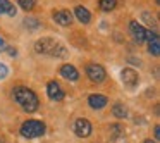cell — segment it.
<instances>
[{
	"label": "cell",
	"instance_id": "cell-1",
	"mask_svg": "<svg viewBox=\"0 0 160 143\" xmlns=\"http://www.w3.org/2000/svg\"><path fill=\"white\" fill-rule=\"evenodd\" d=\"M12 95H14V100L18 102V104L21 105V109L26 112H35L40 105L36 93L33 90H29V88H26V86L14 88V93Z\"/></svg>",
	"mask_w": 160,
	"mask_h": 143
},
{
	"label": "cell",
	"instance_id": "cell-2",
	"mask_svg": "<svg viewBox=\"0 0 160 143\" xmlns=\"http://www.w3.org/2000/svg\"><path fill=\"white\" fill-rule=\"evenodd\" d=\"M35 50L43 55L50 57H64L66 55V49L60 42H55L53 38H42L35 43Z\"/></svg>",
	"mask_w": 160,
	"mask_h": 143
},
{
	"label": "cell",
	"instance_id": "cell-3",
	"mask_svg": "<svg viewBox=\"0 0 160 143\" xmlns=\"http://www.w3.org/2000/svg\"><path fill=\"white\" fill-rule=\"evenodd\" d=\"M43 133H45V124L42 121L29 119V121L22 122V126H21V135L24 138H38Z\"/></svg>",
	"mask_w": 160,
	"mask_h": 143
},
{
	"label": "cell",
	"instance_id": "cell-4",
	"mask_svg": "<svg viewBox=\"0 0 160 143\" xmlns=\"http://www.w3.org/2000/svg\"><path fill=\"white\" fill-rule=\"evenodd\" d=\"M86 74L93 83H102V81L107 78V73H105V69L100 66V64H88Z\"/></svg>",
	"mask_w": 160,
	"mask_h": 143
},
{
	"label": "cell",
	"instance_id": "cell-5",
	"mask_svg": "<svg viewBox=\"0 0 160 143\" xmlns=\"http://www.w3.org/2000/svg\"><path fill=\"white\" fill-rule=\"evenodd\" d=\"M145 40H148V52L152 55L158 57L160 55V40L158 35L155 31H146L145 33Z\"/></svg>",
	"mask_w": 160,
	"mask_h": 143
},
{
	"label": "cell",
	"instance_id": "cell-6",
	"mask_svg": "<svg viewBox=\"0 0 160 143\" xmlns=\"http://www.w3.org/2000/svg\"><path fill=\"white\" fill-rule=\"evenodd\" d=\"M121 79H122V83H124L128 88H134L136 84L139 83L138 73H136L134 69H131V67H126V69H122V73H121Z\"/></svg>",
	"mask_w": 160,
	"mask_h": 143
},
{
	"label": "cell",
	"instance_id": "cell-7",
	"mask_svg": "<svg viewBox=\"0 0 160 143\" xmlns=\"http://www.w3.org/2000/svg\"><path fill=\"white\" fill-rule=\"evenodd\" d=\"M91 122L88 121V119H78L76 122H74V131H76V135L79 136V138H86V136L91 135Z\"/></svg>",
	"mask_w": 160,
	"mask_h": 143
},
{
	"label": "cell",
	"instance_id": "cell-8",
	"mask_svg": "<svg viewBox=\"0 0 160 143\" xmlns=\"http://www.w3.org/2000/svg\"><path fill=\"white\" fill-rule=\"evenodd\" d=\"M47 93H48V97L52 98V100L59 102L64 98V91L62 88L59 86V83H55V81H50L48 84H47Z\"/></svg>",
	"mask_w": 160,
	"mask_h": 143
},
{
	"label": "cell",
	"instance_id": "cell-9",
	"mask_svg": "<svg viewBox=\"0 0 160 143\" xmlns=\"http://www.w3.org/2000/svg\"><path fill=\"white\" fill-rule=\"evenodd\" d=\"M129 31H131L132 38H134L138 43H143V42H145V33H146V29L143 28L139 23L132 21L131 24H129Z\"/></svg>",
	"mask_w": 160,
	"mask_h": 143
},
{
	"label": "cell",
	"instance_id": "cell-10",
	"mask_svg": "<svg viewBox=\"0 0 160 143\" xmlns=\"http://www.w3.org/2000/svg\"><path fill=\"white\" fill-rule=\"evenodd\" d=\"M107 102H108V98L105 97V95H100V93H93V95H90L88 97V104H90V107L91 109H103L105 105H107Z\"/></svg>",
	"mask_w": 160,
	"mask_h": 143
},
{
	"label": "cell",
	"instance_id": "cell-11",
	"mask_svg": "<svg viewBox=\"0 0 160 143\" xmlns=\"http://www.w3.org/2000/svg\"><path fill=\"white\" fill-rule=\"evenodd\" d=\"M53 19H55V23H59L60 26H69L71 23H72V14H71L67 9H64V11H55L53 12Z\"/></svg>",
	"mask_w": 160,
	"mask_h": 143
},
{
	"label": "cell",
	"instance_id": "cell-12",
	"mask_svg": "<svg viewBox=\"0 0 160 143\" xmlns=\"http://www.w3.org/2000/svg\"><path fill=\"white\" fill-rule=\"evenodd\" d=\"M60 76L66 78V79H69V81H76L78 78H79V73H78V69L74 66L64 64V66L60 67Z\"/></svg>",
	"mask_w": 160,
	"mask_h": 143
},
{
	"label": "cell",
	"instance_id": "cell-13",
	"mask_svg": "<svg viewBox=\"0 0 160 143\" xmlns=\"http://www.w3.org/2000/svg\"><path fill=\"white\" fill-rule=\"evenodd\" d=\"M74 14H76L78 21H79V23H83V24H88V23H90V19H91L90 11H88V9H84V7H81V5H79V7H76Z\"/></svg>",
	"mask_w": 160,
	"mask_h": 143
},
{
	"label": "cell",
	"instance_id": "cell-14",
	"mask_svg": "<svg viewBox=\"0 0 160 143\" xmlns=\"http://www.w3.org/2000/svg\"><path fill=\"white\" fill-rule=\"evenodd\" d=\"M0 14L16 16V7L9 2V0H0Z\"/></svg>",
	"mask_w": 160,
	"mask_h": 143
},
{
	"label": "cell",
	"instance_id": "cell-15",
	"mask_svg": "<svg viewBox=\"0 0 160 143\" xmlns=\"http://www.w3.org/2000/svg\"><path fill=\"white\" fill-rule=\"evenodd\" d=\"M98 5H100V9L103 12H110L115 9V5H117V0H100L98 2Z\"/></svg>",
	"mask_w": 160,
	"mask_h": 143
},
{
	"label": "cell",
	"instance_id": "cell-16",
	"mask_svg": "<svg viewBox=\"0 0 160 143\" xmlns=\"http://www.w3.org/2000/svg\"><path fill=\"white\" fill-rule=\"evenodd\" d=\"M112 112H114V115H115V117H119V119L128 117V109H126L122 104H115L114 107H112Z\"/></svg>",
	"mask_w": 160,
	"mask_h": 143
},
{
	"label": "cell",
	"instance_id": "cell-17",
	"mask_svg": "<svg viewBox=\"0 0 160 143\" xmlns=\"http://www.w3.org/2000/svg\"><path fill=\"white\" fill-rule=\"evenodd\" d=\"M24 26L29 29H36L40 26V23H38V19H35V18H28V19H24Z\"/></svg>",
	"mask_w": 160,
	"mask_h": 143
},
{
	"label": "cell",
	"instance_id": "cell-18",
	"mask_svg": "<svg viewBox=\"0 0 160 143\" xmlns=\"http://www.w3.org/2000/svg\"><path fill=\"white\" fill-rule=\"evenodd\" d=\"M19 5H21L24 11H31L35 7V0H19Z\"/></svg>",
	"mask_w": 160,
	"mask_h": 143
},
{
	"label": "cell",
	"instance_id": "cell-19",
	"mask_svg": "<svg viewBox=\"0 0 160 143\" xmlns=\"http://www.w3.org/2000/svg\"><path fill=\"white\" fill-rule=\"evenodd\" d=\"M143 19H145V23H146V24H150V26H155L157 24V21L153 19V16H150L148 12H145V14H143Z\"/></svg>",
	"mask_w": 160,
	"mask_h": 143
},
{
	"label": "cell",
	"instance_id": "cell-20",
	"mask_svg": "<svg viewBox=\"0 0 160 143\" xmlns=\"http://www.w3.org/2000/svg\"><path fill=\"white\" fill-rule=\"evenodd\" d=\"M121 126H119V124H112L110 126V133H112V138H115V136H119V135H121Z\"/></svg>",
	"mask_w": 160,
	"mask_h": 143
},
{
	"label": "cell",
	"instance_id": "cell-21",
	"mask_svg": "<svg viewBox=\"0 0 160 143\" xmlns=\"http://www.w3.org/2000/svg\"><path fill=\"white\" fill-rule=\"evenodd\" d=\"M7 74H9V69H7V66L0 62V79H4V78L7 76Z\"/></svg>",
	"mask_w": 160,
	"mask_h": 143
},
{
	"label": "cell",
	"instance_id": "cell-22",
	"mask_svg": "<svg viewBox=\"0 0 160 143\" xmlns=\"http://www.w3.org/2000/svg\"><path fill=\"white\" fill-rule=\"evenodd\" d=\"M7 49V45H5V42L2 38H0V52H4V50Z\"/></svg>",
	"mask_w": 160,
	"mask_h": 143
},
{
	"label": "cell",
	"instance_id": "cell-23",
	"mask_svg": "<svg viewBox=\"0 0 160 143\" xmlns=\"http://www.w3.org/2000/svg\"><path fill=\"white\" fill-rule=\"evenodd\" d=\"M5 50H7L11 55H16V54H18V52H16V49H11V47H9V49H5Z\"/></svg>",
	"mask_w": 160,
	"mask_h": 143
},
{
	"label": "cell",
	"instance_id": "cell-24",
	"mask_svg": "<svg viewBox=\"0 0 160 143\" xmlns=\"http://www.w3.org/2000/svg\"><path fill=\"white\" fill-rule=\"evenodd\" d=\"M155 136H157V138L160 136V128H158V126H155Z\"/></svg>",
	"mask_w": 160,
	"mask_h": 143
},
{
	"label": "cell",
	"instance_id": "cell-25",
	"mask_svg": "<svg viewBox=\"0 0 160 143\" xmlns=\"http://www.w3.org/2000/svg\"><path fill=\"white\" fill-rule=\"evenodd\" d=\"M145 143H155V141H152V140H146V141Z\"/></svg>",
	"mask_w": 160,
	"mask_h": 143
},
{
	"label": "cell",
	"instance_id": "cell-26",
	"mask_svg": "<svg viewBox=\"0 0 160 143\" xmlns=\"http://www.w3.org/2000/svg\"><path fill=\"white\" fill-rule=\"evenodd\" d=\"M2 141H4V138H2V136H0V143H2Z\"/></svg>",
	"mask_w": 160,
	"mask_h": 143
}]
</instances>
